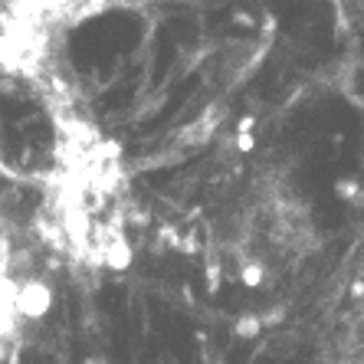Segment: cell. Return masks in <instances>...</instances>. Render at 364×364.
I'll return each mask as SVG.
<instances>
[{
  "label": "cell",
  "mask_w": 364,
  "mask_h": 364,
  "mask_svg": "<svg viewBox=\"0 0 364 364\" xmlns=\"http://www.w3.org/2000/svg\"><path fill=\"white\" fill-rule=\"evenodd\" d=\"M322 246L309 197L282 171H269L256 181L237 217V269L243 282L263 286L302 269Z\"/></svg>",
  "instance_id": "obj_1"
}]
</instances>
